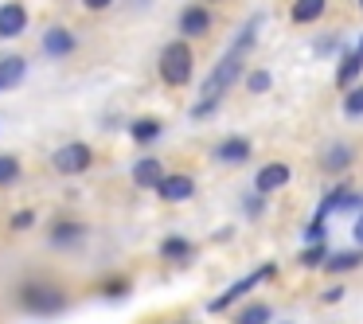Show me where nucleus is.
Masks as SVG:
<instances>
[{"mask_svg":"<svg viewBox=\"0 0 363 324\" xmlns=\"http://www.w3.org/2000/svg\"><path fill=\"white\" fill-rule=\"evenodd\" d=\"M359 9H363V0H359Z\"/></svg>","mask_w":363,"mask_h":324,"instance_id":"72a5a7b5","label":"nucleus"},{"mask_svg":"<svg viewBox=\"0 0 363 324\" xmlns=\"http://www.w3.org/2000/svg\"><path fill=\"white\" fill-rule=\"evenodd\" d=\"M355 55H359V59H363V40H359V48H355Z\"/></svg>","mask_w":363,"mask_h":324,"instance_id":"473e14b6","label":"nucleus"},{"mask_svg":"<svg viewBox=\"0 0 363 324\" xmlns=\"http://www.w3.org/2000/svg\"><path fill=\"white\" fill-rule=\"evenodd\" d=\"M125 289H129L125 281H110V285H106V293H110V297H118V293H125Z\"/></svg>","mask_w":363,"mask_h":324,"instance_id":"c756f323","label":"nucleus"},{"mask_svg":"<svg viewBox=\"0 0 363 324\" xmlns=\"http://www.w3.org/2000/svg\"><path fill=\"white\" fill-rule=\"evenodd\" d=\"M269 86H274V74L269 71H250L246 74V90H250V94H266Z\"/></svg>","mask_w":363,"mask_h":324,"instance_id":"b1692460","label":"nucleus"},{"mask_svg":"<svg viewBox=\"0 0 363 324\" xmlns=\"http://www.w3.org/2000/svg\"><path fill=\"white\" fill-rule=\"evenodd\" d=\"M129 133H133V141L149 145L152 137H160V121H157V118H145V121H133V129H129Z\"/></svg>","mask_w":363,"mask_h":324,"instance_id":"412c9836","label":"nucleus"},{"mask_svg":"<svg viewBox=\"0 0 363 324\" xmlns=\"http://www.w3.org/2000/svg\"><path fill=\"white\" fill-rule=\"evenodd\" d=\"M269 316H274V305H262V301H254V305H246L242 313L235 316V324H269Z\"/></svg>","mask_w":363,"mask_h":324,"instance_id":"6ab92c4d","label":"nucleus"},{"mask_svg":"<svg viewBox=\"0 0 363 324\" xmlns=\"http://www.w3.org/2000/svg\"><path fill=\"white\" fill-rule=\"evenodd\" d=\"M180 32L191 35V40H196V35H207L211 32V12H207L203 4H188V9L180 12Z\"/></svg>","mask_w":363,"mask_h":324,"instance_id":"1a4fd4ad","label":"nucleus"},{"mask_svg":"<svg viewBox=\"0 0 363 324\" xmlns=\"http://www.w3.org/2000/svg\"><path fill=\"white\" fill-rule=\"evenodd\" d=\"M324 258H328V250H324V242H313L305 254H301V266H324Z\"/></svg>","mask_w":363,"mask_h":324,"instance_id":"393cba45","label":"nucleus"},{"mask_svg":"<svg viewBox=\"0 0 363 324\" xmlns=\"http://www.w3.org/2000/svg\"><path fill=\"white\" fill-rule=\"evenodd\" d=\"M242 67H246V51L230 48L227 55H223L219 63H215V71L207 74V82H203V98H199V102H203V106H219V98L227 94V86H235V82H238Z\"/></svg>","mask_w":363,"mask_h":324,"instance_id":"f257e3e1","label":"nucleus"},{"mask_svg":"<svg viewBox=\"0 0 363 324\" xmlns=\"http://www.w3.org/2000/svg\"><path fill=\"white\" fill-rule=\"evenodd\" d=\"M160 180H164V168H160L157 157H141L133 164V184L137 188H157Z\"/></svg>","mask_w":363,"mask_h":324,"instance_id":"4468645a","label":"nucleus"},{"mask_svg":"<svg viewBox=\"0 0 363 324\" xmlns=\"http://www.w3.org/2000/svg\"><path fill=\"white\" fill-rule=\"evenodd\" d=\"M82 235H86V227H82V223L59 219L55 227H51V246H59V250H67V246H79Z\"/></svg>","mask_w":363,"mask_h":324,"instance_id":"2eb2a0df","label":"nucleus"},{"mask_svg":"<svg viewBox=\"0 0 363 324\" xmlns=\"http://www.w3.org/2000/svg\"><path fill=\"white\" fill-rule=\"evenodd\" d=\"M24 74H28L24 55H0V94L4 90H16L24 82Z\"/></svg>","mask_w":363,"mask_h":324,"instance_id":"9b49d317","label":"nucleus"},{"mask_svg":"<svg viewBox=\"0 0 363 324\" xmlns=\"http://www.w3.org/2000/svg\"><path fill=\"white\" fill-rule=\"evenodd\" d=\"M359 71H363V59L355 55V51H347L344 55V63H340V71H336V86H344V90H352V86H359Z\"/></svg>","mask_w":363,"mask_h":324,"instance_id":"a211bd4d","label":"nucleus"},{"mask_svg":"<svg viewBox=\"0 0 363 324\" xmlns=\"http://www.w3.org/2000/svg\"><path fill=\"white\" fill-rule=\"evenodd\" d=\"M250 141L246 137H227V141L215 145V160L219 164H242V160H250Z\"/></svg>","mask_w":363,"mask_h":324,"instance_id":"9d476101","label":"nucleus"},{"mask_svg":"<svg viewBox=\"0 0 363 324\" xmlns=\"http://www.w3.org/2000/svg\"><path fill=\"white\" fill-rule=\"evenodd\" d=\"M16 180H20V160L0 152V188H12Z\"/></svg>","mask_w":363,"mask_h":324,"instance_id":"4be33fe9","label":"nucleus"},{"mask_svg":"<svg viewBox=\"0 0 363 324\" xmlns=\"http://www.w3.org/2000/svg\"><path fill=\"white\" fill-rule=\"evenodd\" d=\"M74 51V35L67 32V28H48V35H43V55L51 59H63Z\"/></svg>","mask_w":363,"mask_h":324,"instance_id":"ddd939ff","label":"nucleus"},{"mask_svg":"<svg viewBox=\"0 0 363 324\" xmlns=\"http://www.w3.org/2000/svg\"><path fill=\"white\" fill-rule=\"evenodd\" d=\"M352 160H355V152L347 149V145H328V149L320 152V168L324 172H332V176H340V172H347L352 168Z\"/></svg>","mask_w":363,"mask_h":324,"instance_id":"f8f14e48","label":"nucleus"},{"mask_svg":"<svg viewBox=\"0 0 363 324\" xmlns=\"http://www.w3.org/2000/svg\"><path fill=\"white\" fill-rule=\"evenodd\" d=\"M363 266V250H336L324 258V274H344V269Z\"/></svg>","mask_w":363,"mask_h":324,"instance_id":"f3484780","label":"nucleus"},{"mask_svg":"<svg viewBox=\"0 0 363 324\" xmlns=\"http://www.w3.org/2000/svg\"><path fill=\"white\" fill-rule=\"evenodd\" d=\"M352 235H355V242H363V211H359V219H355V230H352Z\"/></svg>","mask_w":363,"mask_h":324,"instance_id":"2f4dec72","label":"nucleus"},{"mask_svg":"<svg viewBox=\"0 0 363 324\" xmlns=\"http://www.w3.org/2000/svg\"><path fill=\"white\" fill-rule=\"evenodd\" d=\"M157 196L164 199V203H184V199L196 196V180H191V176H184V172L164 176V180L157 184Z\"/></svg>","mask_w":363,"mask_h":324,"instance_id":"0eeeda50","label":"nucleus"},{"mask_svg":"<svg viewBox=\"0 0 363 324\" xmlns=\"http://www.w3.org/2000/svg\"><path fill=\"white\" fill-rule=\"evenodd\" d=\"M340 48V35H324V40H316V51H320V55H324V51H336Z\"/></svg>","mask_w":363,"mask_h":324,"instance_id":"bb28decb","label":"nucleus"},{"mask_svg":"<svg viewBox=\"0 0 363 324\" xmlns=\"http://www.w3.org/2000/svg\"><path fill=\"white\" fill-rule=\"evenodd\" d=\"M191 254V242L188 238H164V242H160V258H168V262H180V258H188Z\"/></svg>","mask_w":363,"mask_h":324,"instance_id":"aec40b11","label":"nucleus"},{"mask_svg":"<svg viewBox=\"0 0 363 324\" xmlns=\"http://www.w3.org/2000/svg\"><path fill=\"white\" fill-rule=\"evenodd\" d=\"M32 223H35V211H16V215H12V227H16V230H28Z\"/></svg>","mask_w":363,"mask_h":324,"instance_id":"a878e982","label":"nucleus"},{"mask_svg":"<svg viewBox=\"0 0 363 324\" xmlns=\"http://www.w3.org/2000/svg\"><path fill=\"white\" fill-rule=\"evenodd\" d=\"M20 305H24L28 313L55 316L67 308V293L55 289V285H48V281H28L24 289H20Z\"/></svg>","mask_w":363,"mask_h":324,"instance_id":"7ed1b4c3","label":"nucleus"},{"mask_svg":"<svg viewBox=\"0 0 363 324\" xmlns=\"http://www.w3.org/2000/svg\"><path fill=\"white\" fill-rule=\"evenodd\" d=\"M344 118H363V82L344 94Z\"/></svg>","mask_w":363,"mask_h":324,"instance_id":"5701e85b","label":"nucleus"},{"mask_svg":"<svg viewBox=\"0 0 363 324\" xmlns=\"http://www.w3.org/2000/svg\"><path fill=\"white\" fill-rule=\"evenodd\" d=\"M274 274H277V266H274V262H266V266H258V269H254V274H246L242 281H235V285H230L227 293H219V297H215V301H211V305H207V308H211V313H223V308H230V305H235L238 297H246V293H250L254 285H258V281H266V277H274Z\"/></svg>","mask_w":363,"mask_h":324,"instance_id":"20e7f679","label":"nucleus"},{"mask_svg":"<svg viewBox=\"0 0 363 324\" xmlns=\"http://www.w3.org/2000/svg\"><path fill=\"white\" fill-rule=\"evenodd\" d=\"M24 28H28V9L24 4H0V35H4V40L24 35Z\"/></svg>","mask_w":363,"mask_h":324,"instance_id":"6e6552de","label":"nucleus"},{"mask_svg":"<svg viewBox=\"0 0 363 324\" xmlns=\"http://www.w3.org/2000/svg\"><path fill=\"white\" fill-rule=\"evenodd\" d=\"M90 160H94V149L82 145V141H71V145H63V149L55 152L51 164H55L63 176H79V172H86V168H90Z\"/></svg>","mask_w":363,"mask_h":324,"instance_id":"39448f33","label":"nucleus"},{"mask_svg":"<svg viewBox=\"0 0 363 324\" xmlns=\"http://www.w3.org/2000/svg\"><path fill=\"white\" fill-rule=\"evenodd\" d=\"M289 180H293L289 164H281V160H269V164H262L258 176H254V191H258V196H269V191H281Z\"/></svg>","mask_w":363,"mask_h":324,"instance_id":"423d86ee","label":"nucleus"},{"mask_svg":"<svg viewBox=\"0 0 363 324\" xmlns=\"http://www.w3.org/2000/svg\"><path fill=\"white\" fill-rule=\"evenodd\" d=\"M160 79H164V86H188L191 82V67H196V55H191V48L184 40L168 43L164 51H160Z\"/></svg>","mask_w":363,"mask_h":324,"instance_id":"f03ea898","label":"nucleus"},{"mask_svg":"<svg viewBox=\"0 0 363 324\" xmlns=\"http://www.w3.org/2000/svg\"><path fill=\"white\" fill-rule=\"evenodd\" d=\"M82 4H86L90 12H102V9H110L113 0H82Z\"/></svg>","mask_w":363,"mask_h":324,"instance_id":"c85d7f7f","label":"nucleus"},{"mask_svg":"<svg viewBox=\"0 0 363 324\" xmlns=\"http://www.w3.org/2000/svg\"><path fill=\"white\" fill-rule=\"evenodd\" d=\"M324 9H328V0H293V24H316V20L324 16Z\"/></svg>","mask_w":363,"mask_h":324,"instance_id":"dca6fc26","label":"nucleus"},{"mask_svg":"<svg viewBox=\"0 0 363 324\" xmlns=\"http://www.w3.org/2000/svg\"><path fill=\"white\" fill-rule=\"evenodd\" d=\"M340 297H344V289H340V285H332V289H324V301H328V305H332V301H340Z\"/></svg>","mask_w":363,"mask_h":324,"instance_id":"7c9ffc66","label":"nucleus"},{"mask_svg":"<svg viewBox=\"0 0 363 324\" xmlns=\"http://www.w3.org/2000/svg\"><path fill=\"white\" fill-rule=\"evenodd\" d=\"M246 215H250V219H258V215H262V199H258V196L246 199Z\"/></svg>","mask_w":363,"mask_h":324,"instance_id":"cd10ccee","label":"nucleus"}]
</instances>
